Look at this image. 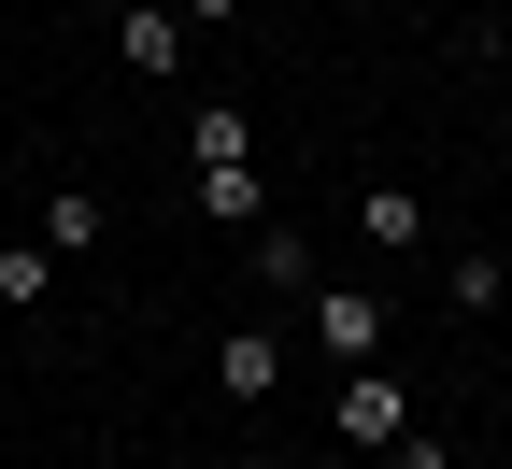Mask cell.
Instances as JSON below:
<instances>
[{
    "label": "cell",
    "mask_w": 512,
    "mask_h": 469,
    "mask_svg": "<svg viewBox=\"0 0 512 469\" xmlns=\"http://www.w3.org/2000/svg\"><path fill=\"white\" fill-rule=\"evenodd\" d=\"M171 15H185V29H214V15H256V0H171Z\"/></svg>",
    "instance_id": "13"
},
{
    "label": "cell",
    "mask_w": 512,
    "mask_h": 469,
    "mask_svg": "<svg viewBox=\"0 0 512 469\" xmlns=\"http://www.w3.org/2000/svg\"><path fill=\"white\" fill-rule=\"evenodd\" d=\"M200 214H214V228H256V214H271V199H256V157H228V171H200Z\"/></svg>",
    "instance_id": "10"
},
{
    "label": "cell",
    "mask_w": 512,
    "mask_h": 469,
    "mask_svg": "<svg viewBox=\"0 0 512 469\" xmlns=\"http://www.w3.org/2000/svg\"><path fill=\"white\" fill-rule=\"evenodd\" d=\"M356 228H370V256H413V242H427V199H413V185H370Z\"/></svg>",
    "instance_id": "6"
},
{
    "label": "cell",
    "mask_w": 512,
    "mask_h": 469,
    "mask_svg": "<svg viewBox=\"0 0 512 469\" xmlns=\"http://www.w3.org/2000/svg\"><path fill=\"white\" fill-rule=\"evenodd\" d=\"M328 427H342L356 455H384V441H399V427H413V384H399V370H384V356H370V370H342V413H328Z\"/></svg>",
    "instance_id": "2"
},
{
    "label": "cell",
    "mask_w": 512,
    "mask_h": 469,
    "mask_svg": "<svg viewBox=\"0 0 512 469\" xmlns=\"http://www.w3.org/2000/svg\"><path fill=\"white\" fill-rule=\"evenodd\" d=\"M43 242H57V256H100V185H57V199H43Z\"/></svg>",
    "instance_id": "9"
},
{
    "label": "cell",
    "mask_w": 512,
    "mask_h": 469,
    "mask_svg": "<svg viewBox=\"0 0 512 469\" xmlns=\"http://www.w3.org/2000/svg\"><path fill=\"white\" fill-rule=\"evenodd\" d=\"M214 384H228V398H271V384H285V342H271V327H242V342H214Z\"/></svg>",
    "instance_id": "4"
},
{
    "label": "cell",
    "mask_w": 512,
    "mask_h": 469,
    "mask_svg": "<svg viewBox=\"0 0 512 469\" xmlns=\"http://www.w3.org/2000/svg\"><path fill=\"white\" fill-rule=\"evenodd\" d=\"M57 271H72L57 242H0V299H15V313H43V299H57Z\"/></svg>",
    "instance_id": "5"
},
{
    "label": "cell",
    "mask_w": 512,
    "mask_h": 469,
    "mask_svg": "<svg viewBox=\"0 0 512 469\" xmlns=\"http://www.w3.org/2000/svg\"><path fill=\"white\" fill-rule=\"evenodd\" d=\"M441 299H456V313H498V299H512V271H498V256H456V271H441Z\"/></svg>",
    "instance_id": "11"
},
{
    "label": "cell",
    "mask_w": 512,
    "mask_h": 469,
    "mask_svg": "<svg viewBox=\"0 0 512 469\" xmlns=\"http://www.w3.org/2000/svg\"><path fill=\"white\" fill-rule=\"evenodd\" d=\"M114 57H128L143 86H171V72H185V15H171V0H128V15H114Z\"/></svg>",
    "instance_id": "3"
},
{
    "label": "cell",
    "mask_w": 512,
    "mask_h": 469,
    "mask_svg": "<svg viewBox=\"0 0 512 469\" xmlns=\"http://www.w3.org/2000/svg\"><path fill=\"white\" fill-rule=\"evenodd\" d=\"M185 157H200V171L256 157V128H242V100H200V114H185Z\"/></svg>",
    "instance_id": "8"
},
{
    "label": "cell",
    "mask_w": 512,
    "mask_h": 469,
    "mask_svg": "<svg viewBox=\"0 0 512 469\" xmlns=\"http://www.w3.org/2000/svg\"><path fill=\"white\" fill-rule=\"evenodd\" d=\"M299 313H313V342H328L342 370H370L384 342H399V313H384L370 285H342V271H313V299H299Z\"/></svg>",
    "instance_id": "1"
},
{
    "label": "cell",
    "mask_w": 512,
    "mask_h": 469,
    "mask_svg": "<svg viewBox=\"0 0 512 469\" xmlns=\"http://www.w3.org/2000/svg\"><path fill=\"white\" fill-rule=\"evenodd\" d=\"M242 242H256V285H285V299H313V242H299V228H271V214H256Z\"/></svg>",
    "instance_id": "7"
},
{
    "label": "cell",
    "mask_w": 512,
    "mask_h": 469,
    "mask_svg": "<svg viewBox=\"0 0 512 469\" xmlns=\"http://www.w3.org/2000/svg\"><path fill=\"white\" fill-rule=\"evenodd\" d=\"M384 469H456V455H441L427 427H399V441H384Z\"/></svg>",
    "instance_id": "12"
}]
</instances>
